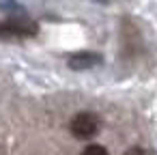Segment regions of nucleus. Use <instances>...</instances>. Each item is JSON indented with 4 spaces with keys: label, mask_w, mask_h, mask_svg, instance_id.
I'll return each instance as SVG.
<instances>
[{
    "label": "nucleus",
    "mask_w": 157,
    "mask_h": 155,
    "mask_svg": "<svg viewBox=\"0 0 157 155\" xmlns=\"http://www.w3.org/2000/svg\"><path fill=\"white\" fill-rule=\"evenodd\" d=\"M101 63V56L95 52H78L69 56V67L71 69H90Z\"/></svg>",
    "instance_id": "3"
},
{
    "label": "nucleus",
    "mask_w": 157,
    "mask_h": 155,
    "mask_svg": "<svg viewBox=\"0 0 157 155\" xmlns=\"http://www.w3.org/2000/svg\"><path fill=\"white\" fill-rule=\"evenodd\" d=\"M37 35V24L26 17H11L0 22V39H22Z\"/></svg>",
    "instance_id": "2"
},
{
    "label": "nucleus",
    "mask_w": 157,
    "mask_h": 155,
    "mask_svg": "<svg viewBox=\"0 0 157 155\" xmlns=\"http://www.w3.org/2000/svg\"><path fill=\"white\" fill-rule=\"evenodd\" d=\"M80 155H110V151H108V146L101 144V142H88V144L80 151Z\"/></svg>",
    "instance_id": "4"
},
{
    "label": "nucleus",
    "mask_w": 157,
    "mask_h": 155,
    "mask_svg": "<svg viewBox=\"0 0 157 155\" xmlns=\"http://www.w3.org/2000/svg\"><path fill=\"white\" fill-rule=\"evenodd\" d=\"M99 129H101V118L93 110L75 112L67 123V131L73 140H93L99 134Z\"/></svg>",
    "instance_id": "1"
}]
</instances>
